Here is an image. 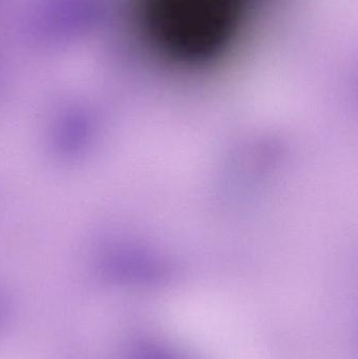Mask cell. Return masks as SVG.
Instances as JSON below:
<instances>
[{"label": "cell", "mask_w": 358, "mask_h": 359, "mask_svg": "<svg viewBox=\"0 0 358 359\" xmlns=\"http://www.w3.org/2000/svg\"><path fill=\"white\" fill-rule=\"evenodd\" d=\"M254 0H140V22L162 58L183 65L210 62L226 52Z\"/></svg>", "instance_id": "cell-1"}]
</instances>
